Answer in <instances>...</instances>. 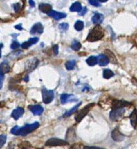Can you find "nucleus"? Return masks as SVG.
Segmentation results:
<instances>
[{"instance_id":"4c0bfd02","label":"nucleus","mask_w":137,"mask_h":149,"mask_svg":"<svg viewBox=\"0 0 137 149\" xmlns=\"http://www.w3.org/2000/svg\"><path fill=\"white\" fill-rule=\"evenodd\" d=\"M53 51H54L55 55H57L59 54V46H58V45H55L53 46Z\"/></svg>"},{"instance_id":"a19ab883","label":"nucleus","mask_w":137,"mask_h":149,"mask_svg":"<svg viewBox=\"0 0 137 149\" xmlns=\"http://www.w3.org/2000/svg\"><path fill=\"white\" fill-rule=\"evenodd\" d=\"M29 3L30 4V5L32 6V7H34V1H29Z\"/></svg>"},{"instance_id":"6e6552de","label":"nucleus","mask_w":137,"mask_h":149,"mask_svg":"<svg viewBox=\"0 0 137 149\" xmlns=\"http://www.w3.org/2000/svg\"><path fill=\"white\" fill-rule=\"evenodd\" d=\"M38 64H39V61L36 58L30 59V60L28 61L26 64V69L28 72L33 71L38 66Z\"/></svg>"},{"instance_id":"f704fd0d","label":"nucleus","mask_w":137,"mask_h":149,"mask_svg":"<svg viewBox=\"0 0 137 149\" xmlns=\"http://www.w3.org/2000/svg\"><path fill=\"white\" fill-rule=\"evenodd\" d=\"M4 78H5V76H4V74L0 72V89L2 88V86H3V80H4Z\"/></svg>"},{"instance_id":"473e14b6","label":"nucleus","mask_w":137,"mask_h":149,"mask_svg":"<svg viewBox=\"0 0 137 149\" xmlns=\"http://www.w3.org/2000/svg\"><path fill=\"white\" fill-rule=\"evenodd\" d=\"M20 46V44H19L18 42L14 41V42H13V43L12 44L11 48L13 49V50H15V49H17L18 48H19Z\"/></svg>"},{"instance_id":"7ed1b4c3","label":"nucleus","mask_w":137,"mask_h":149,"mask_svg":"<svg viewBox=\"0 0 137 149\" xmlns=\"http://www.w3.org/2000/svg\"><path fill=\"white\" fill-rule=\"evenodd\" d=\"M95 106V104L94 103H91L87 104L86 106H85L84 108H82L81 110H80L76 114L75 116V120L77 122H80L81 120H83V118L86 116V115L88 114V112L90 111V110L91 109L93 106Z\"/></svg>"},{"instance_id":"f3484780","label":"nucleus","mask_w":137,"mask_h":149,"mask_svg":"<svg viewBox=\"0 0 137 149\" xmlns=\"http://www.w3.org/2000/svg\"><path fill=\"white\" fill-rule=\"evenodd\" d=\"M98 63H99L100 66H104L108 65L109 62H110V60H109L108 57H107L106 55L104 54L100 55V56L98 57Z\"/></svg>"},{"instance_id":"ea45409f","label":"nucleus","mask_w":137,"mask_h":149,"mask_svg":"<svg viewBox=\"0 0 137 149\" xmlns=\"http://www.w3.org/2000/svg\"><path fill=\"white\" fill-rule=\"evenodd\" d=\"M70 149H80V146H79V145L75 144V145L72 146Z\"/></svg>"},{"instance_id":"ddd939ff","label":"nucleus","mask_w":137,"mask_h":149,"mask_svg":"<svg viewBox=\"0 0 137 149\" xmlns=\"http://www.w3.org/2000/svg\"><path fill=\"white\" fill-rule=\"evenodd\" d=\"M38 40H39L38 39V38H36V37L30 38V39H29L27 42H24L22 45H21V46H22V48L24 49H27L29 47H30L31 46H33L34 44L37 43Z\"/></svg>"},{"instance_id":"2f4dec72","label":"nucleus","mask_w":137,"mask_h":149,"mask_svg":"<svg viewBox=\"0 0 137 149\" xmlns=\"http://www.w3.org/2000/svg\"><path fill=\"white\" fill-rule=\"evenodd\" d=\"M89 3L91 4V5L93 6H95V7H100V1H95V0H91V1H89Z\"/></svg>"},{"instance_id":"412c9836","label":"nucleus","mask_w":137,"mask_h":149,"mask_svg":"<svg viewBox=\"0 0 137 149\" xmlns=\"http://www.w3.org/2000/svg\"><path fill=\"white\" fill-rule=\"evenodd\" d=\"M10 70V67L7 62H2L1 64H0V72H1V73L5 74L6 73L9 72Z\"/></svg>"},{"instance_id":"cd10ccee","label":"nucleus","mask_w":137,"mask_h":149,"mask_svg":"<svg viewBox=\"0 0 137 149\" xmlns=\"http://www.w3.org/2000/svg\"><path fill=\"white\" fill-rule=\"evenodd\" d=\"M76 64V61L75 60H70L68 61L65 64L66 68L68 70H71L74 68Z\"/></svg>"},{"instance_id":"6ab92c4d","label":"nucleus","mask_w":137,"mask_h":149,"mask_svg":"<svg viewBox=\"0 0 137 149\" xmlns=\"http://www.w3.org/2000/svg\"><path fill=\"white\" fill-rule=\"evenodd\" d=\"M105 52H106V56L108 57V58L109 59L110 62H112L113 64H116L118 62L116 58V56H114V54H113V52H112L111 51L108 50L105 51Z\"/></svg>"},{"instance_id":"58836bf2","label":"nucleus","mask_w":137,"mask_h":149,"mask_svg":"<svg viewBox=\"0 0 137 149\" xmlns=\"http://www.w3.org/2000/svg\"><path fill=\"white\" fill-rule=\"evenodd\" d=\"M15 28L18 29V30H22V24H19V25H17L16 26L14 27Z\"/></svg>"},{"instance_id":"20e7f679","label":"nucleus","mask_w":137,"mask_h":149,"mask_svg":"<svg viewBox=\"0 0 137 149\" xmlns=\"http://www.w3.org/2000/svg\"><path fill=\"white\" fill-rule=\"evenodd\" d=\"M42 96L44 103L49 104L54 99V92H53V90H48L45 88H43L42 90Z\"/></svg>"},{"instance_id":"0eeeda50","label":"nucleus","mask_w":137,"mask_h":149,"mask_svg":"<svg viewBox=\"0 0 137 149\" xmlns=\"http://www.w3.org/2000/svg\"><path fill=\"white\" fill-rule=\"evenodd\" d=\"M111 137H112V139L114 140V141L116 142H121L125 139V136L120 132L119 129L118 128H116L114 131L112 132Z\"/></svg>"},{"instance_id":"72a5a7b5","label":"nucleus","mask_w":137,"mask_h":149,"mask_svg":"<svg viewBox=\"0 0 137 149\" xmlns=\"http://www.w3.org/2000/svg\"><path fill=\"white\" fill-rule=\"evenodd\" d=\"M14 11L16 13H18L21 10V6H20V3H16L14 5Z\"/></svg>"},{"instance_id":"c756f323","label":"nucleus","mask_w":137,"mask_h":149,"mask_svg":"<svg viewBox=\"0 0 137 149\" xmlns=\"http://www.w3.org/2000/svg\"><path fill=\"white\" fill-rule=\"evenodd\" d=\"M6 139H7V137H6V135H0V148H2V146L5 144Z\"/></svg>"},{"instance_id":"aec40b11","label":"nucleus","mask_w":137,"mask_h":149,"mask_svg":"<svg viewBox=\"0 0 137 149\" xmlns=\"http://www.w3.org/2000/svg\"><path fill=\"white\" fill-rule=\"evenodd\" d=\"M81 10H82V6H81L80 2H75V3H73L70 8V11L72 12H77L80 13L81 11Z\"/></svg>"},{"instance_id":"c85d7f7f","label":"nucleus","mask_w":137,"mask_h":149,"mask_svg":"<svg viewBox=\"0 0 137 149\" xmlns=\"http://www.w3.org/2000/svg\"><path fill=\"white\" fill-rule=\"evenodd\" d=\"M68 28V24L67 23H62L59 25V29L62 31H67Z\"/></svg>"},{"instance_id":"bb28decb","label":"nucleus","mask_w":137,"mask_h":149,"mask_svg":"<svg viewBox=\"0 0 137 149\" xmlns=\"http://www.w3.org/2000/svg\"><path fill=\"white\" fill-rule=\"evenodd\" d=\"M71 47L72 50H73L74 51H79L81 48V44L80 42L77 41V40H74Z\"/></svg>"},{"instance_id":"4be33fe9","label":"nucleus","mask_w":137,"mask_h":149,"mask_svg":"<svg viewBox=\"0 0 137 149\" xmlns=\"http://www.w3.org/2000/svg\"><path fill=\"white\" fill-rule=\"evenodd\" d=\"M71 98H73V96L68 95V94H62L61 96V104H65L67 103H68V101L73 100L71 99Z\"/></svg>"},{"instance_id":"393cba45","label":"nucleus","mask_w":137,"mask_h":149,"mask_svg":"<svg viewBox=\"0 0 137 149\" xmlns=\"http://www.w3.org/2000/svg\"><path fill=\"white\" fill-rule=\"evenodd\" d=\"M114 76V72H113L112 70L106 69L104 70V72H103V76H104V78L106 79H110V78H112V76Z\"/></svg>"},{"instance_id":"2eb2a0df","label":"nucleus","mask_w":137,"mask_h":149,"mask_svg":"<svg viewBox=\"0 0 137 149\" xmlns=\"http://www.w3.org/2000/svg\"><path fill=\"white\" fill-rule=\"evenodd\" d=\"M104 19V17L102 14L97 13V14H95L93 17H92L91 21L94 24L99 25L103 22Z\"/></svg>"},{"instance_id":"4468645a","label":"nucleus","mask_w":137,"mask_h":149,"mask_svg":"<svg viewBox=\"0 0 137 149\" xmlns=\"http://www.w3.org/2000/svg\"><path fill=\"white\" fill-rule=\"evenodd\" d=\"M24 113V110L22 108H17L16 109H15L14 111L12 112V116L13 118L15 119V120H18L20 118L21 116Z\"/></svg>"},{"instance_id":"9b49d317","label":"nucleus","mask_w":137,"mask_h":149,"mask_svg":"<svg viewBox=\"0 0 137 149\" xmlns=\"http://www.w3.org/2000/svg\"><path fill=\"white\" fill-rule=\"evenodd\" d=\"M42 32H43V26L40 23H37L34 24L30 30V33L32 35L41 34Z\"/></svg>"},{"instance_id":"423d86ee","label":"nucleus","mask_w":137,"mask_h":149,"mask_svg":"<svg viewBox=\"0 0 137 149\" xmlns=\"http://www.w3.org/2000/svg\"><path fill=\"white\" fill-rule=\"evenodd\" d=\"M125 110L124 108H117V109H112L110 113V118L112 120H118L119 118L122 117Z\"/></svg>"},{"instance_id":"7c9ffc66","label":"nucleus","mask_w":137,"mask_h":149,"mask_svg":"<svg viewBox=\"0 0 137 149\" xmlns=\"http://www.w3.org/2000/svg\"><path fill=\"white\" fill-rule=\"evenodd\" d=\"M20 147L22 148V149H30L31 147V146L28 142L26 141L21 143V144L20 145Z\"/></svg>"},{"instance_id":"79ce46f5","label":"nucleus","mask_w":137,"mask_h":149,"mask_svg":"<svg viewBox=\"0 0 137 149\" xmlns=\"http://www.w3.org/2000/svg\"><path fill=\"white\" fill-rule=\"evenodd\" d=\"M3 48V44H0V57L1 56V48Z\"/></svg>"},{"instance_id":"39448f33","label":"nucleus","mask_w":137,"mask_h":149,"mask_svg":"<svg viewBox=\"0 0 137 149\" xmlns=\"http://www.w3.org/2000/svg\"><path fill=\"white\" fill-rule=\"evenodd\" d=\"M68 142L65 140H61L60 138H53L47 140L45 143L46 146H65L68 144Z\"/></svg>"},{"instance_id":"f03ea898","label":"nucleus","mask_w":137,"mask_h":149,"mask_svg":"<svg viewBox=\"0 0 137 149\" xmlns=\"http://www.w3.org/2000/svg\"><path fill=\"white\" fill-rule=\"evenodd\" d=\"M104 36V30L100 25H96L89 31L87 38V41L93 42L102 39Z\"/></svg>"},{"instance_id":"a878e982","label":"nucleus","mask_w":137,"mask_h":149,"mask_svg":"<svg viewBox=\"0 0 137 149\" xmlns=\"http://www.w3.org/2000/svg\"><path fill=\"white\" fill-rule=\"evenodd\" d=\"M74 27H75V29L77 31H80L82 30L83 27H84V23H83L82 21L78 20L75 23Z\"/></svg>"},{"instance_id":"1a4fd4ad","label":"nucleus","mask_w":137,"mask_h":149,"mask_svg":"<svg viewBox=\"0 0 137 149\" xmlns=\"http://www.w3.org/2000/svg\"><path fill=\"white\" fill-rule=\"evenodd\" d=\"M28 109L30 110L34 115L39 116L41 115L44 111V108L40 105L36 104V105H30L28 106Z\"/></svg>"},{"instance_id":"5701e85b","label":"nucleus","mask_w":137,"mask_h":149,"mask_svg":"<svg viewBox=\"0 0 137 149\" xmlns=\"http://www.w3.org/2000/svg\"><path fill=\"white\" fill-rule=\"evenodd\" d=\"M86 62L87 64L90 66H93L95 64H97V63L98 62V57L95 56H90L87 59Z\"/></svg>"},{"instance_id":"f257e3e1","label":"nucleus","mask_w":137,"mask_h":149,"mask_svg":"<svg viewBox=\"0 0 137 149\" xmlns=\"http://www.w3.org/2000/svg\"><path fill=\"white\" fill-rule=\"evenodd\" d=\"M38 127H39V123L35 122L33 124H26L22 127H19L18 126H14L11 130V133L15 135L26 136L35 131Z\"/></svg>"},{"instance_id":"9d476101","label":"nucleus","mask_w":137,"mask_h":149,"mask_svg":"<svg viewBox=\"0 0 137 149\" xmlns=\"http://www.w3.org/2000/svg\"><path fill=\"white\" fill-rule=\"evenodd\" d=\"M131 105V104L128 102L123 100H114L112 102V109H117V108H124L126 106Z\"/></svg>"},{"instance_id":"c9c22d12","label":"nucleus","mask_w":137,"mask_h":149,"mask_svg":"<svg viewBox=\"0 0 137 149\" xmlns=\"http://www.w3.org/2000/svg\"><path fill=\"white\" fill-rule=\"evenodd\" d=\"M87 12V8H83L82 10H81V11L79 13V14H80V16H83V15H85L86 14Z\"/></svg>"},{"instance_id":"e433bc0d","label":"nucleus","mask_w":137,"mask_h":149,"mask_svg":"<svg viewBox=\"0 0 137 149\" xmlns=\"http://www.w3.org/2000/svg\"><path fill=\"white\" fill-rule=\"evenodd\" d=\"M83 149H105L103 148L100 147H97V146H84Z\"/></svg>"},{"instance_id":"a211bd4d","label":"nucleus","mask_w":137,"mask_h":149,"mask_svg":"<svg viewBox=\"0 0 137 149\" xmlns=\"http://www.w3.org/2000/svg\"><path fill=\"white\" fill-rule=\"evenodd\" d=\"M39 10L43 13H46L48 14L49 12L52 11V5L50 4H46V3H41L39 5Z\"/></svg>"},{"instance_id":"b1692460","label":"nucleus","mask_w":137,"mask_h":149,"mask_svg":"<svg viewBox=\"0 0 137 149\" xmlns=\"http://www.w3.org/2000/svg\"><path fill=\"white\" fill-rule=\"evenodd\" d=\"M81 104V103H80L79 104H77V105L75 106L73 108H72L70 110H68V111L66 112V113L63 115V116L64 117H68V116H71V115H72L73 114H74L75 112L77 110L79 106H80Z\"/></svg>"},{"instance_id":"dca6fc26","label":"nucleus","mask_w":137,"mask_h":149,"mask_svg":"<svg viewBox=\"0 0 137 149\" xmlns=\"http://www.w3.org/2000/svg\"><path fill=\"white\" fill-rule=\"evenodd\" d=\"M130 122H131V124L132 127L134 129H137V110L134 109L131 114L130 115Z\"/></svg>"},{"instance_id":"f8f14e48","label":"nucleus","mask_w":137,"mask_h":149,"mask_svg":"<svg viewBox=\"0 0 137 149\" xmlns=\"http://www.w3.org/2000/svg\"><path fill=\"white\" fill-rule=\"evenodd\" d=\"M48 15L50 17H51V18L55 19V20H61V19L66 18V16H67L66 14H64V13H61V12H56V11H54V10H52V11L49 12Z\"/></svg>"}]
</instances>
